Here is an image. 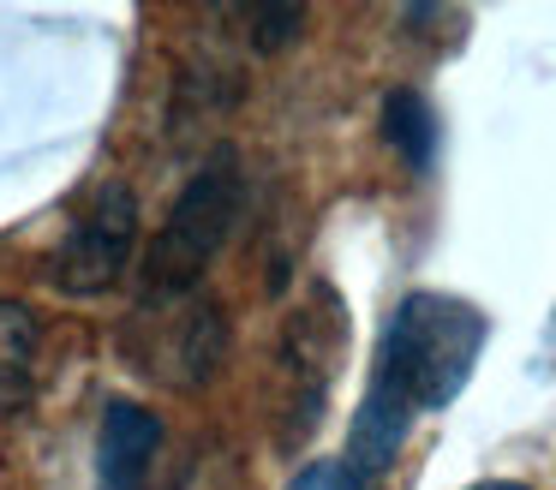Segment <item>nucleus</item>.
<instances>
[{"label":"nucleus","instance_id":"obj_1","mask_svg":"<svg viewBox=\"0 0 556 490\" xmlns=\"http://www.w3.org/2000/svg\"><path fill=\"white\" fill-rule=\"evenodd\" d=\"M484 323L479 305L455 293H407L395 305L383 329V347H377V377L383 389H395L413 413H431V406H448L460 389H467L472 365L484 353Z\"/></svg>","mask_w":556,"mask_h":490},{"label":"nucleus","instance_id":"obj_2","mask_svg":"<svg viewBox=\"0 0 556 490\" xmlns=\"http://www.w3.org/2000/svg\"><path fill=\"white\" fill-rule=\"evenodd\" d=\"M240 203H245V179L240 162L228 150L216 162H204L186 186V198L168 210L162 234L150 239L144 251V299L162 293H198L204 269L216 263V251L228 246L233 222H240Z\"/></svg>","mask_w":556,"mask_h":490},{"label":"nucleus","instance_id":"obj_3","mask_svg":"<svg viewBox=\"0 0 556 490\" xmlns=\"http://www.w3.org/2000/svg\"><path fill=\"white\" fill-rule=\"evenodd\" d=\"M121 347H126V359L156 382H174V389L204 382L222 359V311H216V299H204V293L144 299V305L126 317Z\"/></svg>","mask_w":556,"mask_h":490},{"label":"nucleus","instance_id":"obj_4","mask_svg":"<svg viewBox=\"0 0 556 490\" xmlns=\"http://www.w3.org/2000/svg\"><path fill=\"white\" fill-rule=\"evenodd\" d=\"M138 246V203L126 186H102L97 198L78 210V222L66 227L61 251H54L49 275L61 293H109L126 275Z\"/></svg>","mask_w":556,"mask_h":490},{"label":"nucleus","instance_id":"obj_5","mask_svg":"<svg viewBox=\"0 0 556 490\" xmlns=\"http://www.w3.org/2000/svg\"><path fill=\"white\" fill-rule=\"evenodd\" d=\"M162 449V418L138 401H109L97 430V485L102 490H144Z\"/></svg>","mask_w":556,"mask_h":490},{"label":"nucleus","instance_id":"obj_6","mask_svg":"<svg viewBox=\"0 0 556 490\" xmlns=\"http://www.w3.org/2000/svg\"><path fill=\"white\" fill-rule=\"evenodd\" d=\"M407 425H413V406L401 401L395 389L371 382V389H365V401H359V413H353L348 454H341V466H348L353 485H371V478H383L389 466H395L401 442H407Z\"/></svg>","mask_w":556,"mask_h":490},{"label":"nucleus","instance_id":"obj_7","mask_svg":"<svg viewBox=\"0 0 556 490\" xmlns=\"http://www.w3.org/2000/svg\"><path fill=\"white\" fill-rule=\"evenodd\" d=\"M37 347H42V323L30 305L0 299V413H25L37 401Z\"/></svg>","mask_w":556,"mask_h":490},{"label":"nucleus","instance_id":"obj_8","mask_svg":"<svg viewBox=\"0 0 556 490\" xmlns=\"http://www.w3.org/2000/svg\"><path fill=\"white\" fill-rule=\"evenodd\" d=\"M383 138H389V150H395L413 174H425L431 155H437V114H431V102H425L419 90H407V84H395V90L383 96Z\"/></svg>","mask_w":556,"mask_h":490},{"label":"nucleus","instance_id":"obj_9","mask_svg":"<svg viewBox=\"0 0 556 490\" xmlns=\"http://www.w3.org/2000/svg\"><path fill=\"white\" fill-rule=\"evenodd\" d=\"M300 30H305V7H252V42L264 48V54L288 48Z\"/></svg>","mask_w":556,"mask_h":490},{"label":"nucleus","instance_id":"obj_10","mask_svg":"<svg viewBox=\"0 0 556 490\" xmlns=\"http://www.w3.org/2000/svg\"><path fill=\"white\" fill-rule=\"evenodd\" d=\"M288 490H359V485L348 478V466H341V461H312V466L293 473Z\"/></svg>","mask_w":556,"mask_h":490},{"label":"nucleus","instance_id":"obj_11","mask_svg":"<svg viewBox=\"0 0 556 490\" xmlns=\"http://www.w3.org/2000/svg\"><path fill=\"white\" fill-rule=\"evenodd\" d=\"M168 490H222V473H216V461H210V454H198L192 466H180V473L168 478Z\"/></svg>","mask_w":556,"mask_h":490},{"label":"nucleus","instance_id":"obj_12","mask_svg":"<svg viewBox=\"0 0 556 490\" xmlns=\"http://www.w3.org/2000/svg\"><path fill=\"white\" fill-rule=\"evenodd\" d=\"M467 490H527V485H515V478H484V485H467Z\"/></svg>","mask_w":556,"mask_h":490}]
</instances>
